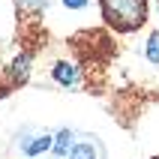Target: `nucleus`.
<instances>
[{
  "label": "nucleus",
  "mask_w": 159,
  "mask_h": 159,
  "mask_svg": "<svg viewBox=\"0 0 159 159\" xmlns=\"http://www.w3.org/2000/svg\"><path fill=\"white\" fill-rule=\"evenodd\" d=\"M102 18L117 33H132L147 21V0H99Z\"/></svg>",
  "instance_id": "nucleus-1"
},
{
  "label": "nucleus",
  "mask_w": 159,
  "mask_h": 159,
  "mask_svg": "<svg viewBox=\"0 0 159 159\" xmlns=\"http://www.w3.org/2000/svg\"><path fill=\"white\" fill-rule=\"evenodd\" d=\"M51 144H54V138L48 132H42V129H36V126H24V129L18 132V138H15V147L24 153V156H39V153H45Z\"/></svg>",
  "instance_id": "nucleus-2"
},
{
  "label": "nucleus",
  "mask_w": 159,
  "mask_h": 159,
  "mask_svg": "<svg viewBox=\"0 0 159 159\" xmlns=\"http://www.w3.org/2000/svg\"><path fill=\"white\" fill-rule=\"evenodd\" d=\"M66 159H102V147H99L96 138L81 135L78 141H75V147H72V153H69Z\"/></svg>",
  "instance_id": "nucleus-3"
},
{
  "label": "nucleus",
  "mask_w": 159,
  "mask_h": 159,
  "mask_svg": "<svg viewBox=\"0 0 159 159\" xmlns=\"http://www.w3.org/2000/svg\"><path fill=\"white\" fill-rule=\"evenodd\" d=\"M51 75H54L57 84H63V87H78V84H81L78 66H72V63H66V60L54 63V66H51Z\"/></svg>",
  "instance_id": "nucleus-4"
},
{
  "label": "nucleus",
  "mask_w": 159,
  "mask_h": 159,
  "mask_svg": "<svg viewBox=\"0 0 159 159\" xmlns=\"http://www.w3.org/2000/svg\"><path fill=\"white\" fill-rule=\"evenodd\" d=\"M75 141H78V135L75 132H69V129H60L57 132V138H54V153H57V159H66L72 153V147H75Z\"/></svg>",
  "instance_id": "nucleus-5"
},
{
  "label": "nucleus",
  "mask_w": 159,
  "mask_h": 159,
  "mask_svg": "<svg viewBox=\"0 0 159 159\" xmlns=\"http://www.w3.org/2000/svg\"><path fill=\"white\" fill-rule=\"evenodd\" d=\"M27 72H30V54H21V57H15V63L9 66V78H12V84H18V81H27Z\"/></svg>",
  "instance_id": "nucleus-6"
},
{
  "label": "nucleus",
  "mask_w": 159,
  "mask_h": 159,
  "mask_svg": "<svg viewBox=\"0 0 159 159\" xmlns=\"http://www.w3.org/2000/svg\"><path fill=\"white\" fill-rule=\"evenodd\" d=\"M144 48H147V60L153 63V66H159V33H150L147 36V45H144Z\"/></svg>",
  "instance_id": "nucleus-7"
},
{
  "label": "nucleus",
  "mask_w": 159,
  "mask_h": 159,
  "mask_svg": "<svg viewBox=\"0 0 159 159\" xmlns=\"http://www.w3.org/2000/svg\"><path fill=\"white\" fill-rule=\"evenodd\" d=\"M63 3H66V6H69V9H81V6H84V3H87V0H63Z\"/></svg>",
  "instance_id": "nucleus-8"
}]
</instances>
